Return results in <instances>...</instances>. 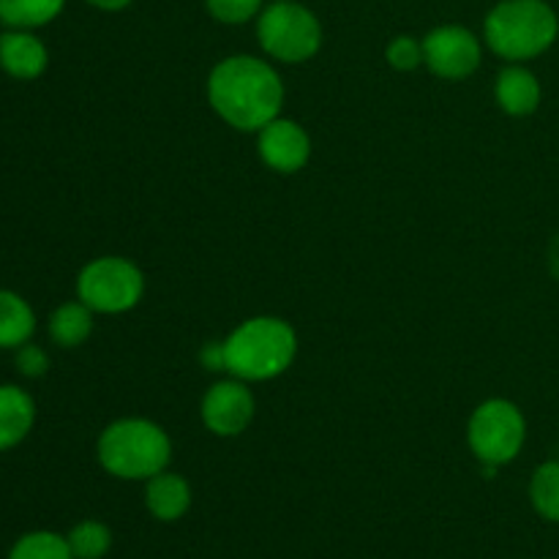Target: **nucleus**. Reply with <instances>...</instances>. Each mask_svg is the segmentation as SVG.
<instances>
[{
  "label": "nucleus",
  "mask_w": 559,
  "mask_h": 559,
  "mask_svg": "<svg viewBox=\"0 0 559 559\" xmlns=\"http://www.w3.org/2000/svg\"><path fill=\"white\" fill-rule=\"evenodd\" d=\"M207 102L238 131H262L282 115L284 82L267 60L233 55L207 76Z\"/></svg>",
  "instance_id": "1"
},
{
  "label": "nucleus",
  "mask_w": 559,
  "mask_h": 559,
  "mask_svg": "<svg viewBox=\"0 0 559 559\" xmlns=\"http://www.w3.org/2000/svg\"><path fill=\"white\" fill-rule=\"evenodd\" d=\"M298 355L293 325L278 317H251L224 338V371L243 382L284 374Z\"/></svg>",
  "instance_id": "2"
},
{
  "label": "nucleus",
  "mask_w": 559,
  "mask_h": 559,
  "mask_svg": "<svg viewBox=\"0 0 559 559\" xmlns=\"http://www.w3.org/2000/svg\"><path fill=\"white\" fill-rule=\"evenodd\" d=\"M557 36V11L546 0H500L484 22L489 49L511 63L538 58L551 49Z\"/></svg>",
  "instance_id": "3"
},
{
  "label": "nucleus",
  "mask_w": 559,
  "mask_h": 559,
  "mask_svg": "<svg viewBox=\"0 0 559 559\" xmlns=\"http://www.w3.org/2000/svg\"><path fill=\"white\" fill-rule=\"evenodd\" d=\"M98 464L120 480H151L164 473L173 459V440L158 424L145 418H123L102 431L96 445Z\"/></svg>",
  "instance_id": "4"
},
{
  "label": "nucleus",
  "mask_w": 559,
  "mask_h": 559,
  "mask_svg": "<svg viewBox=\"0 0 559 559\" xmlns=\"http://www.w3.org/2000/svg\"><path fill=\"white\" fill-rule=\"evenodd\" d=\"M257 38L273 60L304 63L320 52L322 25L306 5L295 0H273L257 16Z\"/></svg>",
  "instance_id": "5"
},
{
  "label": "nucleus",
  "mask_w": 559,
  "mask_h": 559,
  "mask_svg": "<svg viewBox=\"0 0 559 559\" xmlns=\"http://www.w3.org/2000/svg\"><path fill=\"white\" fill-rule=\"evenodd\" d=\"M527 440V420L508 399H489L473 413L467 424L469 451L486 467H502L522 453Z\"/></svg>",
  "instance_id": "6"
},
{
  "label": "nucleus",
  "mask_w": 559,
  "mask_h": 559,
  "mask_svg": "<svg viewBox=\"0 0 559 559\" xmlns=\"http://www.w3.org/2000/svg\"><path fill=\"white\" fill-rule=\"evenodd\" d=\"M142 293V271L123 257H96L76 276V298L96 314H123L140 304Z\"/></svg>",
  "instance_id": "7"
},
{
  "label": "nucleus",
  "mask_w": 559,
  "mask_h": 559,
  "mask_svg": "<svg viewBox=\"0 0 559 559\" xmlns=\"http://www.w3.org/2000/svg\"><path fill=\"white\" fill-rule=\"evenodd\" d=\"M484 58L478 36L464 25H440L426 33L424 66L442 80H467Z\"/></svg>",
  "instance_id": "8"
},
{
  "label": "nucleus",
  "mask_w": 559,
  "mask_h": 559,
  "mask_svg": "<svg viewBox=\"0 0 559 559\" xmlns=\"http://www.w3.org/2000/svg\"><path fill=\"white\" fill-rule=\"evenodd\" d=\"M254 409L257 402L249 385L238 377H229V380L207 388L200 413L207 431H213L216 437H238L254 420Z\"/></svg>",
  "instance_id": "9"
},
{
  "label": "nucleus",
  "mask_w": 559,
  "mask_h": 559,
  "mask_svg": "<svg viewBox=\"0 0 559 559\" xmlns=\"http://www.w3.org/2000/svg\"><path fill=\"white\" fill-rule=\"evenodd\" d=\"M260 134V158L273 169V173L293 175L298 169H304L311 158V136L306 134V129L295 120L282 118L278 115L276 120L265 126Z\"/></svg>",
  "instance_id": "10"
},
{
  "label": "nucleus",
  "mask_w": 559,
  "mask_h": 559,
  "mask_svg": "<svg viewBox=\"0 0 559 559\" xmlns=\"http://www.w3.org/2000/svg\"><path fill=\"white\" fill-rule=\"evenodd\" d=\"M49 52L33 31H9L0 36V69L22 82L38 80L47 71Z\"/></svg>",
  "instance_id": "11"
},
{
  "label": "nucleus",
  "mask_w": 559,
  "mask_h": 559,
  "mask_svg": "<svg viewBox=\"0 0 559 559\" xmlns=\"http://www.w3.org/2000/svg\"><path fill=\"white\" fill-rule=\"evenodd\" d=\"M495 96L502 112L513 115V118H527L540 107L544 91L533 71L524 69L522 63H511L497 76Z\"/></svg>",
  "instance_id": "12"
},
{
  "label": "nucleus",
  "mask_w": 559,
  "mask_h": 559,
  "mask_svg": "<svg viewBox=\"0 0 559 559\" xmlns=\"http://www.w3.org/2000/svg\"><path fill=\"white\" fill-rule=\"evenodd\" d=\"M145 506L158 522H178L191 508V486L183 475L164 473L145 480Z\"/></svg>",
  "instance_id": "13"
},
{
  "label": "nucleus",
  "mask_w": 559,
  "mask_h": 559,
  "mask_svg": "<svg viewBox=\"0 0 559 559\" xmlns=\"http://www.w3.org/2000/svg\"><path fill=\"white\" fill-rule=\"evenodd\" d=\"M36 424V402L20 385H0V453L20 445Z\"/></svg>",
  "instance_id": "14"
},
{
  "label": "nucleus",
  "mask_w": 559,
  "mask_h": 559,
  "mask_svg": "<svg viewBox=\"0 0 559 559\" xmlns=\"http://www.w3.org/2000/svg\"><path fill=\"white\" fill-rule=\"evenodd\" d=\"M93 314H96V311L87 309L80 298L58 306V309L49 314V322H47L49 338L63 349L80 347V344H85L87 338H91Z\"/></svg>",
  "instance_id": "15"
},
{
  "label": "nucleus",
  "mask_w": 559,
  "mask_h": 559,
  "mask_svg": "<svg viewBox=\"0 0 559 559\" xmlns=\"http://www.w3.org/2000/svg\"><path fill=\"white\" fill-rule=\"evenodd\" d=\"M36 333V314L22 295L0 289V349H20Z\"/></svg>",
  "instance_id": "16"
},
{
  "label": "nucleus",
  "mask_w": 559,
  "mask_h": 559,
  "mask_svg": "<svg viewBox=\"0 0 559 559\" xmlns=\"http://www.w3.org/2000/svg\"><path fill=\"white\" fill-rule=\"evenodd\" d=\"M66 0H0V22L14 31L44 27L63 11Z\"/></svg>",
  "instance_id": "17"
},
{
  "label": "nucleus",
  "mask_w": 559,
  "mask_h": 559,
  "mask_svg": "<svg viewBox=\"0 0 559 559\" xmlns=\"http://www.w3.org/2000/svg\"><path fill=\"white\" fill-rule=\"evenodd\" d=\"M530 500L538 516L559 524V462L540 464L530 480Z\"/></svg>",
  "instance_id": "18"
},
{
  "label": "nucleus",
  "mask_w": 559,
  "mask_h": 559,
  "mask_svg": "<svg viewBox=\"0 0 559 559\" xmlns=\"http://www.w3.org/2000/svg\"><path fill=\"white\" fill-rule=\"evenodd\" d=\"M9 559H74V555H71L69 538L49 530H36V533L22 535L11 546Z\"/></svg>",
  "instance_id": "19"
},
{
  "label": "nucleus",
  "mask_w": 559,
  "mask_h": 559,
  "mask_svg": "<svg viewBox=\"0 0 559 559\" xmlns=\"http://www.w3.org/2000/svg\"><path fill=\"white\" fill-rule=\"evenodd\" d=\"M66 538H69L74 559H102L107 557L109 546H112V533H109L107 524L93 522V519L74 524Z\"/></svg>",
  "instance_id": "20"
},
{
  "label": "nucleus",
  "mask_w": 559,
  "mask_h": 559,
  "mask_svg": "<svg viewBox=\"0 0 559 559\" xmlns=\"http://www.w3.org/2000/svg\"><path fill=\"white\" fill-rule=\"evenodd\" d=\"M207 14L224 25H243L262 11V0H205Z\"/></svg>",
  "instance_id": "21"
},
{
  "label": "nucleus",
  "mask_w": 559,
  "mask_h": 559,
  "mask_svg": "<svg viewBox=\"0 0 559 559\" xmlns=\"http://www.w3.org/2000/svg\"><path fill=\"white\" fill-rule=\"evenodd\" d=\"M385 58L396 71H415L424 66V41L413 36H396L388 44Z\"/></svg>",
  "instance_id": "22"
},
{
  "label": "nucleus",
  "mask_w": 559,
  "mask_h": 559,
  "mask_svg": "<svg viewBox=\"0 0 559 559\" xmlns=\"http://www.w3.org/2000/svg\"><path fill=\"white\" fill-rule=\"evenodd\" d=\"M16 369H20L22 377H27V380H36V377H44L49 369V358L47 353H44L38 344H22L20 349H16Z\"/></svg>",
  "instance_id": "23"
},
{
  "label": "nucleus",
  "mask_w": 559,
  "mask_h": 559,
  "mask_svg": "<svg viewBox=\"0 0 559 559\" xmlns=\"http://www.w3.org/2000/svg\"><path fill=\"white\" fill-rule=\"evenodd\" d=\"M202 366L211 371H224V342L205 344V349H202Z\"/></svg>",
  "instance_id": "24"
},
{
  "label": "nucleus",
  "mask_w": 559,
  "mask_h": 559,
  "mask_svg": "<svg viewBox=\"0 0 559 559\" xmlns=\"http://www.w3.org/2000/svg\"><path fill=\"white\" fill-rule=\"evenodd\" d=\"M87 3L102 11H123L126 5H131V0H87Z\"/></svg>",
  "instance_id": "25"
}]
</instances>
